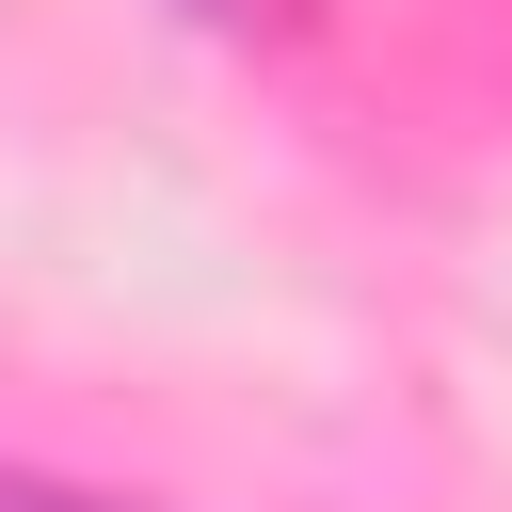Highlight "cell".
Instances as JSON below:
<instances>
[{
  "instance_id": "6da1fadb",
  "label": "cell",
  "mask_w": 512,
  "mask_h": 512,
  "mask_svg": "<svg viewBox=\"0 0 512 512\" xmlns=\"http://www.w3.org/2000/svg\"><path fill=\"white\" fill-rule=\"evenodd\" d=\"M0 512H144V496H96V480H48V464H0Z\"/></svg>"
}]
</instances>
